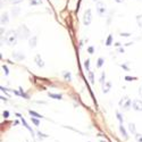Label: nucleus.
I'll return each instance as SVG.
<instances>
[{"instance_id": "obj_34", "label": "nucleus", "mask_w": 142, "mask_h": 142, "mask_svg": "<svg viewBox=\"0 0 142 142\" xmlns=\"http://www.w3.org/2000/svg\"><path fill=\"white\" fill-rule=\"evenodd\" d=\"M8 116H9V111H7V110H5V111H4V117H5V118H7Z\"/></svg>"}, {"instance_id": "obj_11", "label": "nucleus", "mask_w": 142, "mask_h": 142, "mask_svg": "<svg viewBox=\"0 0 142 142\" xmlns=\"http://www.w3.org/2000/svg\"><path fill=\"white\" fill-rule=\"evenodd\" d=\"M119 131H120V134H122V136L125 139V140H127L128 139V135H127V132H126L125 127L123 126V124H119Z\"/></svg>"}, {"instance_id": "obj_14", "label": "nucleus", "mask_w": 142, "mask_h": 142, "mask_svg": "<svg viewBox=\"0 0 142 142\" xmlns=\"http://www.w3.org/2000/svg\"><path fill=\"white\" fill-rule=\"evenodd\" d=\"M48 96L50 97V98H52V99H57V100H62V99H63V96H62V94L50 93V92H49V93H48Z\"/></svg>"}, {"instance_id": "obj_5", "label": "nucleus", "mask_w": 142, "mask_h": 142, "mask_svg": "<svg viewBox=\"0 0 142 142\" xmlns=\"http://www.w3.org/2000/svg\"><path fill=\"white\" fill-rule=\"evenodd\" d=\"M97 12H98L99 16H105V13H106V6H105L104 2H101V1L97 2Z\"/></svg>"}, {"instance_id": "obj_15", "label": "nucleus", "mask_w": 142, "mask_h": 142, "mask_svg": "<svg viewBox=\"0 0 142 142\" xmlns=\"http://www.w3.org/2000/svg\"><path fill=\"white\" fill-rule=\"evenodd\" d=\"M8 19H9V17H8V14H2V16H1V24H7L8 23Z\"/></svg>"}, {"instance_id": "obj_27", "label": "nucleus", "mask_w": 142, "mask_h": 142, "mask_svg": "<svg viewBox=\"0 0 142 142\" xmlns=\"http://www.w3.org/2000/svg\"><path fill=\"white\" fill-rule=\"evenodd\" d=\"M134 136H135V139L138 142H142V134L141 133H136Z\"/></svg>"}, {"instance_id": "obj_25", "label": "nucleus", "mask_w": 142, "mask_h": 142, "mask_svg": "<svg viewBox=\"0 0 142 142\" xmlns=\"http://www.w3.org/2000/svg\"><path fill=\"white\" fill-rule=\"evenodd\" d=\"M19 93H21V96H22L23 98H25V99H30V97H28L24 91H23V89H22V88H19Z\"/></svg>"}, {"instance_id": "obj_4", "label": "nucleus", "mask_w": 142, "mask_h": 142, "mask_svg": "<svg viewBox=\"0 0 142 142\" xmlns=\"http://www.w3.org/2000/svg\"><path fill=\"white\" fill-rule=\"evenodd\" d=\"M91 21H92V15H91V9H86L85 13L83 15V23L84 25L89 26L91 24Z\"/></svg>"}, {"instance_id": "obj_30", "label": "nucleus", "mask_w": 142, "mask_h": 142, "mask_svg": "<svg viewBox=\"0 0 142 142\" xmlns=\"http://www.w3.org/2000/svg\"><path fill=\"white\" fill-rule=\"evenodd\" d=\"M88 52H89L90 55L93 54V52H94V47H92V46L89 47V48H88Z\"/></svg>"}, {"instance_id": "obj_22", "label": "nucleus", "mask_w": 142, "mask_h": 142, "mask_svg": "<svg viewBox=\"0 0 142 142\" xmlns=\"http://www.w3.org/2000/svg\"><path fill=\"white\" fill-rule=\"evenodd\" d=\"M104 63H105V59H104V58H99L98 62H97V67L100 68L102 65H104Z\"/></svg>"}, {"instance_id": "obj_28", "label": "nucleus", "mask_w": 142, "mask_h": 142, "mask_svg": "<svg viewBox=\"0 0 142 142\" xmlns=\"http://www.w3.org/2000/svg\"><path fill=\"white\" fill-rule=\"evenodd\" d=\"M84 65H85V69L88 70V72H90V67H89V66H90V60L86 59L85 63H84Z\"/></svg>"}, {"instance_id": "obj_39", "label": "nucleus", "mask_w": 142, "mask_h": 142, "mask_svg": "<svg viewBox=\"0 0 142 142\" xmlns=\"http://www.w3.org/2000/svg\"><path fill=\"white\" fill-rule=\"evenodd\" d=\"M115 1H116V2H123L124 0H115Z\"/></svg>"}, {"instance_id": "obj_32", "label": "nucleus", "mask_w": 142, "mask_h": 142, "mask_svg": "<svg viewBox=\"0 0 142 142\" xmlns=\"http://www.w3.org/2000/svg\"><path fill=\"white\" fill-rule=\"evenodd\" d=\"M23 0H10V2L12 4H14V5H17V4H19V2H22Z\"/></svg>"}, {"instance_id": "obj_33", "label": "nucleus", "mask_w": 142, "mask_h": 142, "mask_svg": "<svg viewBox=\"0 0 142 142\" xmlns=\"http://www.w3.org/2000/svg\"><path fill=\"white\" fill-rule=\"evenodd\" d=\"M120 66H122L123 68H124V70H130V68H128L127 66H126V64H122Z\"/></svg>"}, {"instance_id": "obj_36", "label": "nucleus", "mask_w": 142, "mask_h": 142, "mask_svg": "<svg viewBox=\"0 0 142 142\" xmlns=\"http://www.w3.org/2000/svg\"><path fill=\"white\" fill-rule=\"evenodd\" d=\"M139 94H140V96L142 97V85L140 86V89H139Z\"/></svg>"}, {"instance_id": "obj_26", "label": "nucleus", "mask_w": 142, "mask_h": 142, "mask_svg": "<svg viewBox=\"0 0 142 142\" xmlns=\"http://www.w3.org/2000/svg\"><path fill=\"white\" fill-rule=\"evenodd\" d=\"M136 22H138V25L142 27V15H139V16H136Z\"/></svg>"}, {"instance_id": "obj_40", "label": "nucleus", "mask_w": 142, "mask_h": 142, "mask_svg": "<svg viewBox=\"0 0 142 142\" xmlns=\"http://www.w3.org/2000/svg\"><path fill=\"white\" fill-rule=\"evenodd\" d=\"M100 142H108V141H105V140H101Z\"/></svg>"}, {"instance_id": "obj_6", "label": "nucleus", "mask_w": 142, "mask_h": 142, "mask_svg": "<svg viewBox=\"0 0 142 142\" xmlns=\"http://www.w3.org/2000/svg\"><path fill=\"white\" fill-rule=\"evenodd\" d=\"M132 108L136 111H142V101L139 99H134L132 102Z\"/></svg>"}, {"instance_id": "obj_37", "label": "nucleus", "mask_w": 142, "mask_h": 142, "mask_svg": "<svg viewBox=\"0 0 142 142\" xmlns=\"http://www.w3.org/2000/svg\"><path fill=\"white\" fill-rule=\"evenodd\" d=\"M118 52H122V54H123V52H124V49H123V48L118 49Z\"/></svg>"}, {"instance_id": "obj_3", "label": "nucleus", "mask_w": 142, "mask_h": 142, "mask_svg": "<svg viewBox=\"0 0 142 142\" xmlns=\"http://www.w3.org/2000/svg\"><path fill=\"white\" fill-rule=\"evenodd\" d=\"M132 102L133 101H131V99L128 98V97H123L118 104H119V107L123 110H128L131 107H132Z\"/></svg>"}, {"instance_id": "obj_29", "label": "nucleus", "mask_w": 142, "mask_h": 142, "mask_svg": "<svg viewBox=\"0 0 142 142\" xmlns=\"http://www.w3.org/2000/svg\"><path fill=\"white\" fill-rule=\"evenodd\" d=\"M136 77H134V76H125V81H135Z\"/></svg>"}, {"instance_id": "obj_31", "label": "nucleus", "mask_w": 142, "mask_h": 142, "mask_svg": "<svg viewBox=\"0 0 142 142\" xmlns=\"http://www.w3.org/2000/svg\"><path fill=\"white\" fill-rule=\"evenodd\" d=\"M2 68H4V69H5V74H6V75H8V74H9V70H8V67H7V66H6V65H4V66H2Z\"/></svg>"}, {"instance_id": "obj_1", "label": "nucleus", "mask_w": 142, "mask_h": 142, "mask_svg": "<svg viewBox=\"0 0 142 142\" xmlns=\"http://www.w3.org/2000/svg\"><path fill=\"white\" fill-rule=\"evenodd\" d=\"M5 41H6V43L8 44V46H15V44L17 43V32L16 31H8L6 34H5Z\"/></svg>"}, {"instance_id": "obj_17", "label": "nucleus", "mask_w": 142, "mask_h": 142, "mask_svg": "<svg viewBox=\"0 0 142 142\" xmlns=\"http://www.w3.org/2000/svg\"><path fill=\"white\" fill-rule=\"evenodd\" d=\"M63 76H64V78L66 81H68V82H69V81H72V76H70V73L69 72H66V70H65V72H63Z\"/></svg>"}, {"instance_id": "obj_20", "label": "nucleus", "mask_w": 142, "mask_h": 142, "mask_svg": "<svg viewBox=\"0 0 142 142\" xmlns=\"http://www.w3.org/2000/svg\"><path fill=\"white\" fill-rule=\"evenodd\" d=\"M36 134H38V136H39V140H42V139H44V138H48V134H43L42 132H40V131H38Z\"/></svg>"}, {"instance_id": "obj_8", "label": "nucleus", "mask_w": 142, "mask_h": 142, "mask_svg": "<svg viewBox=\"0 0 142 142\" xmlns=\"http://www.w3.org/2000/svg\"><path fill=\"white\" fill-rule=\"evenodd\" d=\"M34 62H35V64L38 65L39 67H43L44 66V62L42 60L40 55H35V57H34Z\"/></svg>"}, {"instance_id": "obj_24", "label": "nucleus", "mask_w": 142, "mask_h": 142, "mask_svg": "<svg viewBox=\"0 0 142 142\" xmlns=\"http://www.w3.org/2000/svg\"><path fill=\"white\" fill-rule=\"evenodd\" d=\"M31 120H32V122H33V124L35 125V126H39V125H40V120H39V118L32 117V118H31Z\"/></svg>"}, {"instance_id": "obj_10", "label": "nucleus", "mask_w": 142, "mask_h": 142, "mask_svg": "<svg viewBox=\"0 0 142 142\" xmlns=\"http://www.w3.org/2000/svg\"><path fill=\"white\" fill-rule=\"evenodd\" d=\"M111 85H113L111 82H106L102 85V92H104V93H108L109 90L111 89Z\"/></svg>"}, {"instance_id": "obj_18", "label": "nucleus", "mask_w": 142, "mask_h": 142, "mask_svg": "<svg viewBox=\"0 0 142 142\" xmlns=\"http://www.w3.org/2000/svg\"><path fill=\"white\" fill-rule=\"evenodd\" d=\"M116 117H117L118 122H119V124H123V123H124V118H123L122 114H120L119 111H116Z\"/></svg>"}, {"instance_id": "obj_41", "label": "nucleus", "mask_w": 142, "mask_h": 142, "mask_svg": "<svg viewBox=\"0 0 142 142\" xmlns=\"http://www.w3.org/2000/svg\"><path fill=\"white\" fill-rule=\"evenodd\" d=\"M93 1H98V0H93Z\"/></svg>"}, {"instance_id": "obj_21", "label": "nucleus", "mask_w": 142, "mask_h": 142, "mask_svg": "<svg viewBox=\"0 0 142 142\" xmlns=\"http://www.w3.org/2000/svg\"><path fill=\"white\" fill-rule=\"evenodd\" d=\"M89 80H90V83L91 84L94 83V73L89 72Z\"/></svg>"}, {"instance_id": "obj_23", "label": "nucleus", "mask_w": 142, "mask_h": 142, "mask_svg": "<svg viewBox=\"0 0 142 142\" xmlns=\"http://www.w3.org/2000/svg\"><path fill=\"white\" fill-rule=\"evenodd\" d=\"M105 77H106V73H105V72H102L101 77H100V80H99V81H100V83L102 84V85H104V84L106 83V80H105Z\"/></svg>"}, {"instance_id": "obj_19", "label": "nucleus", "mask_w": 142, "mask_h": 142, "mask_svg": "<svg viewBox=\"0 0 142 142\" xmlns=\"http://www.w3.org/2000/svg\"><path fill=\"white\" fill-rule=\"evenodd\" d=\"M111 43H113V35L111 34H109L108 35V38H107V40H106V46H111Z\"/></svg>"}, {"instance_id": "obj_12", "label": "nucleus", "mask_w": 142, "mask_h": 142, "mask_svg": "<svg viewBox=\"0 0 142 142\" xmlns=\"http://www.w3.org/2000/svg\"><path fill=\"white\" fill-rule=\"evenodd\" d=\"M36 40H38V36H36V35L32 36V38L28 40V46H30L31 48H34V47L36 46Z\"/></svg>"}, {"instance_id": "obj_7", "label": "nucleus", "mask_w": 142, "mask_h": 142, "mask_svg": "<svg viewBox=\"0 0 142 142\" xmlns=\"http://www.w3.org/2000/svg\"><path fill=\"white\" fill-rule=\"evenodd\" d=\"M13 58H14L15 60H24L25 55L22 54L21 51H14L13 52Z\"/></svg>"}, {"instance_id": "obj_9", "label": "nucleus", "mask_w": 142, "mask_h": 142, "mask_svg": "<svg viewBox=\"0 0 142 142\" xmlns=\"http://www.w3.org/2000/svg\"><path fill=\"white\" fill-rule=\"evenodd\" d=\"M21 120H22V124H23V126H24V127H25V128H27V130H28V131H30L31 135H32V136H33V138H34V131L32 130V127H31V126H30V125H28V124H27V123H26V120L24 119V118H23V116H22V117H21Z\"/></svg>"}, {"instance_id": "obj_38", "label": "nucleus", "mask_w": 142, "mask_h": 142, "mask_svg": "<svg viewBox=\"0 0 142 142\" xmlns=\"http://www.w3.org/2000/svg\"><path fill=\"white\" fill-rule=\"evenodd\" d=\"M17 12H18V8H16V9H14V13H15V16H16V14H17Z\"/></svg>"}, {"instance_id": "obj_16", "label": "nucleus", "mask_w": 142, "mask_h": 142, "mask_svg": "<svg viewBox=\"0 0 142 142\" xmlns=\"http://www.w3.org/2000/svg\"><path fill=\"white\" fill-rule=\"evenodd\" d=\"M28 114L30 115H32V117H35V118H43V116L42 115H40V114H38L36 111H34V110H28Z\"/></svg>"}, {"instance_id": "obj_13", "label": "nucleus", "mask_w": 142, "mask_h": 142, "mask_svg": "<svg viewBox=\"0 0 142 142\" xmlns=\"http://www.w3.org/2000/svg\"><path fill=\"white\" fill-rule=\"evenodd\" d=\"M128 130H130V132L132 133L133 135L136 134V127H135V124H134V123H130V124H128Z\"/></svg>"}, {"instance_id": "obj_2", "label": "nucleus", "mask_w": 142, "mask_h": 142, "mask_svg": "<svg viewBox=\"0 0 142 142\" xmlns=\"http://www.w3.org/2000/svg\"><path fill=\"white\" fill-rule=\"evenodd\" d=\"M17 36H18V39H27L28 36H30V30H28L27 27H26L25 25H21L19 27L17 28Z\"/></svg>"}, {"instance_id": "obj_35", "label": "nucleus", "mask_w": 142, "mask_h": 142, "mask_svg": "<svg viewBox=\"0 0 142 142\" xmlns=\"http://www.w3.org/2000/svg\"><path fill=\"white\" fill-rule=\"evenodd\" d=\"M120 35H122V36H130L131 34L130 33H120Z\"/></svg>"}]
</instances>
